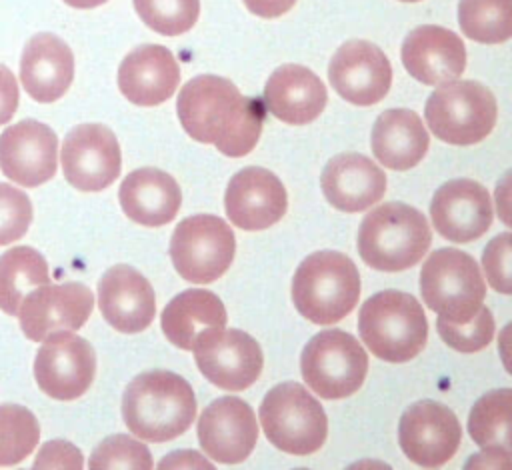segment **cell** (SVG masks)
<instances>
[{"label":"cell","instance_id":"obj_1","mask_svg":"<svg viewBox=\"0 0 512 470\" xmlns=\"http://www.w3.org/2000/svg\"><path fill=\"white\" fill-rule=\"evenodd\" d=\"M186 134L202 144H214L230 158L246 156L258 142L264 106L222 76L202 74L188 80L176 100Z\"/></svg>","mask_w":512,"mask_h":470},{"label":"cell","instance_id":"obj_2","mask_svg":"<svg viewBox=\"0 0 512 470\" xmlns=\"http://www.w3.org/2000/svg\"><path fill=\"white\" fill-rule=\"evenodd\" d=\"M122 416L136 438L168 442L192 426L196 396L182 376L170 370H150L126 386Z\"/></svg>","mask_w":512,"mask_h":470},{"label":"cell","instance_id":"obj_3","mask_svg":"<svg viewBox=\"0 0 512 470\" xmlns=\"http://www.w3.org/2000/svg\"><path fill=\"white\" fill-rule=\"evenodd\" d=\"M360 298V274L342 252L320 250L306 256L292 278V302L310 322L330 326L344 320Z\"/></svg>","mask_w":512,"mask_h":470},{"label":"cell","instance_id":"obj_4","mask_svg":"<svg viewBox=\"0 0 512 470\" xmlns=\"http://www.w3.org/2000/svg\"><path fill=\"white\" fill-rule=\"evenodd\" d=\"M432 244V232L424 214L402 202H386L370 210L358 230L362 260L382 272L412 268Z\"/></svg>","mask_w":512,"mask_h":470},{"label":"cell","instance_id":"obj_5","mask_svg":"<svg viewBox=\"0 0 512 470\" xmlns=\"http://www.w3.org/2000/svg\"><path fill=\"white\" fill-rule=\"evenodd\" d=\"M358 332L374 356L386 362H408L426 346L428 322L412 294L382 290L362 304Z\"/></svg>","mask_w":512,"mask_h":470},{"label":"cell","instance_id":"obj_6","mask_svg":"<svg viewBox=\"0 0 512 470\" xmlns=\"http://www.w3.org/2000/svg\"><path fill=\"white\" fill-rule=\"evenodd\" d=\"M424 118L438 140L454 146H470L492 132L498 106L494 94L484 84L456 78L438 84L428 96Z\"/></svg>","mask_w":512,"mask_h":470},{"label":"cell","instance_id":"obj_7","mask_svg":"<svg viewBox=\"0 0 512 470\" xmlns=\"http://www.w3.org/2000/svg\"><path fill=\"white\" fill-rule=\"evenodd\" d=\"M258 416L270 444L294 456L314 454L328 434L324 408L298 382H282L268 390Z\"/></svg>","mask_w":512,"mask_h":470},{"label":"cell","instance_id":"obj_8","mask_svg":"<svg viewBox=\"0 0 512 470\" xmlns=\"http://www.w3.org/2000/svg\"><path fill=\"white\" fill-rule=\"evenodd\" d=\"M420 292L430 310L448 322H468L480 310L486 284L478 262L458 250H434L420 270Z\"/></svg>","mask_w":512,"mask_h":470},{"label":"cell","instance_id":"obj_9","mask_svg":"<svg viewBox=\"0 0 512 470\" xmlns=\"http://www.w3.org/2000/svg\"><path fill=\"white\" fill-rule=\"evenodd\" d=\"M300 372L310 390L324 400L352 396L368 374V356L348 332L330 328L308 340L300 356Z\"/></svg>","mask_w":512,"mask_h":470},{"label":"cell","instance_id":"obj_10","mask_svg":"<svg viewBox=\"0 0 512 470\" xmlns=\"http://www.w3.org/2000/svg\"><path fill=\"white\" fill-rule=\"evenodd\" d=\"M234 252V232L212 214L184 218L170 238V258L176 272L196 284L218 280L230 268Z\"/></svg>","mask_w":512,"mask_h":470},{"label":"cell","instance_id":"obj_11","mask_svg":"<svg viewBox=\"0 0 512 470\" xmlns=\"http://www.w3.org/2000/svg\"><path fill=\"white\" fill-rule=\"evenodd\" d=\"M96 354L90 342L70 330L52 332L42 340L34 360L38 388L54 400H76L92 384Z\"/></svg>","mask_w":512,"mask_h":470},{"label":"cell","instance_id":"obj_12","mask_svg":"<svg viewBox=\"0 0 512 470\" xmlns=\"http://www.w3.org/2000/svg\"><path fill=\"white\" fill-rule=\"evenodd\" d=\"M192 352L204 378L230 392L252 386L264 366L258 342L236 328H216L202 334Z\"/></svg>","mask_w":512,"mask_h":470},{"label":"cell","instance_id":"obj_13","mask_svg":"<svg viewBox=\"0 0 512 470\" xmlns=\"http://www.w3.org/2000/svg\"><path fill=\"white\" fill-rule=\"evenodd\" d=\"M64 178L82 192L108 188L122 168L118 140L104 124H80L72 128L60 150Z\"/></svg>","mask_w":512,"mask_h":470},{"label":"cell","instance_id":"obj_14","mask_svg":"<svg viewBox=\"0 0 512 470\" xmlns=\"http://www.w3.org/2000/svg\"><path fill=\"white\" fill-rule=\"evenodd\" d=\"M462 428L456 414L434 400H420L404 410L398 442L408 460L424 468L446 464L458 450Z\"/></svg>","mask_w":512,"mask_h":470},{"label":"cell","instance_id":"obj_15","mask_svg":"<svg viewBox=\"0 0 512 470\" xmlns=\"http://www.w3.org/2000/svg\"><path fill=\"white\" fill-rule=\"evenodd\" d=\"M94 294L80 282L42 284L32 288L18 306L20 328L26 338L42 342L60 330H78L90 318Z\"/></svg>","mask_w":512,"mask_h":470},{"label":"cell","instance_id":"obj_16","mask_svg":"<svg viewBox=\"0 0 512 470\" xmlns=\"http://www.w3.org/2000/svg\"><path fill=\"white\" fill-rule=\"evenodd\" d=\"M328 80L346 102L372 106L388 94L392 66L376 44L348 40L334 52L328 66Z\"/></svg>","mask_w":512,"mask_h":470},{"label":"cell","instance_id":"obj_17","mask_svg":"<svg viewBox=\"0 0 512 470\" xmlns=\"http://www.w3.org/2000/svg\"><path fill=\"white\" fill-rule=\"evenodd\" d=\"M58 138L38 120H20L0 134V170L26 188L40 186L56 174Z\"/></svg>","mask_w":512,"mask_h":470},{"label":"cell","instance_id":"obj_18","mask_svg":"<svg viewBox=\"0 0 512 470\" xmlns=\"http://www.w3.org/2000/svg\"><path fill=\"white\" fill-rule=\"evenodd\" d=\"M196 434L208 458L222 464H238L256 446L258 422L248 402L236 396H222L202 410Z\"/></svg>","mask_w":512,"mask_h":470},{"label":"cell","instance_id":"obj_19","mask_svg":"<svg viewBox=\"0 0 512 470\" xmlns=\"http://www.w3.org/2000/svg\"><path fill=\"white\" fill-rule=\"evenodd\" d=\"M434 230L456 244L480 238L492 224V200L488 190L476 180L444 182L430 202Z\"/></svg>","mask_w":512,"mask_h":470},{"label":"cell","instance_id":"obj_20","mask_svg":"<svg viewBox=\"0 0 512 470\" xmlns=\"http://www.w3.org/2000/svg\"><path fill=\"white\" fill-rule=\"evenodd\" d=\"M224 206L228 220L240 230H266L286 214L288 196L276 174L248 166L230 178Z\"/></svg>","mask_w":512,"mask_h":470},{"label":"cell","instance_id":"obj_21","mask_svg":"<svg viewBox=\"0 0 512 470\" xmlns=\"http://www.w3.org/2000/svg\"><path fill=\"white\" fill-rule=\"evenodd\" d=\"M98 308L114 330L134 334L154 320L156 298L150 282L136 268L116 264L98 282Z\"/></svg>","mask_w":512,"mask_h":470},{"label":"cell","instance_id":"obj_22","mask_svg":"<svg viewBox=\"0 0 512 470\" xmlns=\"http://www.w3.org/2000/svg\"><path fill=\"white\" fill-rule=\"evenodd\" d=\"M402 64L418 82L438 86L460 78L466 68V48L456 32L422 24L404 38Z\"/></svg>","mask_w":512,"mask_h":470},{"label":"cell","instance_id":"obj_23","mask_svg":"<svg viewBox=\"0 0 512 470\" xmlns=\"http://www.w3.org/2000/svg\"><path fill=\"white\" fill-rule=\"evenodd\" d=\"M180 82L174 54L158 44H144L126 54L118 68V88L136 106L166 102Z\"/></svg>","mask_w":512,"mask_h":470},{"label":"cell","instance_id":"obj_24","mask_svg":"<svg viewBox=\"0 0 512 470\" xmlns=\"http://www.w3.org/2000/svg\"><path fill=\"white\" fill-rule=\"evenodd\" d=\"M320 186L324 198L340 212H362L386 192V176L368 156L344 152L328 160Z\"/></svg>","mask_w":512,"mask_h":470},{"label":"cell","instance_id":"obj_25","mask_svg":"<svg viewBox=\"0 0 512 470\" xmlns=\"http://www.w3.org/2000/svg\"><path fill=\"white\" fill-rule=\"evenodd\" d=\"M74 78V54L70 46L50 32L28 40L20 58V82L36 102H56L66 94Z\"/></svg>","mask_w":512,"mask_h":470},{"label":"cell","instance_id":"obj_26","mask_svg":"<svg viewBox=\"0 0 512 470\" xmlns=\"http://www.w3.org/2000/svg\"><path fill=\"white\" fill-rule=\"evenodd\" d=\"M326 102L322 80L300 64L278 66L264 86V106L286 124L302 126L316 120Z\"/></svg>","mask_w":512,"mask_h":470},{"label":"cell","instance_id":"obj_27","mask_svg":"<svg viewBox=\"0 0 512 470\" xmlns=\"http://www.w3.org/2000/svg\"><path fill=\"white\" fill-rule=\"evenodd\" d=\"M118 198L130 220L150 228L172 222L182 204L178 182L158 168L130 172L120 184Z\"/></svg>","mask_w":512,"mask_h":470},{"label":"cell","instance_id":"obj_28","mask_svg":"<svg viewBox=\"0 0 512 470\" xmlns=\"http://www.w3.org/2000/svg\"><path fill=\"white\" fill-rule=\"evenodd\" d=\"M370 144L382 166L390 170H410L426 156L430 136L416 112L390 108L376 118Z\"/></svg>","mask_w":512,"mask_h":470},{"label":"cell","instance_id":"obj_29","mask_svg":"<svg viewBox=\"0 0 512 470\" xmlns=\"http://www.w3.org/2000/svg\"><path fill=\"white\" fill-rule=\"evenodd\" d=\"M222 300L208 290L192 288L176 294L162 310L160 324L164 336L182 350H192L196 340L216 328L226 326Z\"/></svg>","mask_w":512,"mask_h":470},{"label":"cell","instance_id":"obj_30","mask_svg":"<svg viewBox=\"0 0 512 470\" xmlns=\"http://www.w3.org/2000/svg\"><path fill=\"white\" fill-rule=\"evenodd\" d=\"M50 272L44 256L30 246H14L0 256V310L18 314L22 298L36 286L48 284Z\"/></svg>","mask_w":512,"mask_h":470},{"label":"cell","instance_id":"obj_31","mask_svg":"<svg viewBox=\"0 0 512 470\" xmlns=\"http://www.w3.org/2000/svg\"><path fill=\"white\" fill-rule=\"evenodd\" d=\"M510 418L512 390H492L472 406L468 416V434L482 448L498 446L510 450Z\"/></svg>","mask_w":512,"mask_h":470},{"label":"cell","instance_id":"obj_32","mask_svg":"<svg viewBox=\"0 0 512 470\" xmlns=\"http://www.w3.org/2000/svg\"><path fill=\"white\" fill-rule=\"evenodd\" d=\"M458 22L474 42H506L512 36V0H460Z\"/></svg>","mask_w":512,"mask_h":470},{"label":"cell","instance_id":"obj_33","mask_svg":"<svg viewBox=\"0 0 512 470\" xmlns=\"http://www.w3.org/2000/svg\"><path fill=\"white\" fill-rule=\"evenodd\" d=\"M40 440L36 416L18 404L0 406V466L22 462Z\"/></svg>","mask_w":512,"mask_h":470},{"label":"cell","instance_id":"obj_34","mask_svg":"<svg viewBox=\"0 0 512 470\" xmlns=\"http://www.w3.org/2000/svg\"><path fill=\"white\" fill-rule=\"evenodd\" d=\"M142 22L164 36L188 32L200 14V0H134Z\"/></svg>","mask_w":512,"mask_h":470},{"label":"cell","instance_id":"obj_35","mask_svg":"<svg viewBox=\"0 0 512 470\" xmlns=\"http://www.w3.org/2000/svg\"><path fill=\"white\" fill-rule=\"evenodd\" d=\"M88 466L92 470H108V468H134V470H150L152 456L144 442L130 438L126 434H116L104 438L92 452Z\"/></svg>","mask_w":512,"mask_h":470},{"label":"cell","instance_id":"obj_36","mask_svg":"<svg viewBox=\"0 0 512 470\" xmlns=\"http://www.w3.org/2000/svg\"><path fill=\"white\" fill-rule=\"evenodd\" d=\"M436 330L440 338L454 350L472 354L486 348L494 338V318L492 312L482 304L476 316L468 322H448L438 316Z\"/></svg>","mask_w":512,"mask_h":470},{"label":"cell","instance_id":"obj_37","mask_svg":"<svg viewBox=\"0 0 512 470\" xmlns=\"http://www.w3.org/2000/svg\"><path fill=\"white\" fill-rule=\"evenodd\" d=\"M30 222H32L30 198L22 190L6 182H0V246L22 238Z\"/></svg>","mask_w":512,"mask_h":470},{"label":"cell","instance_id":"obj_38","mask_svg":"<svg viewBox=\"0 0 512 470\" xmlns=\"http://www.w3.org/2000/svg\"><path fill=\"white\" fill-rule=\"evenodd\" d=\"M510 252H512V238L510 232H502L500 236L492 238L482 254V266L486 278L494 290L500 294H510L512 278H510Z\"/></svg>","mask_w":512,"mask_h":470},{"label":"cell","instance_id":"obj_39","mask_svg":"<svg viewBox=\"0 0 512 470\" xmlns=\"http://www.w3.org/2000/svg\"><path fill=\"white\" fill-rule=\"evenodd\" d=\"M82 454L80 450L66 442V440H50L46 442L36 460H34V468H72V470H80L82 468Z\"/></svg>","mask_w":512,"mask_h":470},{"label":"cell","instance_id":"obj_40","mask_svg":"<svg viewBox=\"0 0 512 470\" xmlns=\"http://www.w3.org/2000/svg\"><path fill=\"white\" fill-rule=\"evenodd\" d=\"M18 108V82L10 68L0 64V126L6 124Z\"/></svg>","mask_w":512,"mask_h":470},{"label":"cell","instance_id":"obj_41","mask_svg":"<svg viewBox=\"0 0 512 470\" xmlns=\"http://www.w3.org/2000/svg\"><path fill=\"white\" fill-rule=\"evenodd\" d=\"M160 468H206L212 470V462L208 458H202V454L194 450H178L170 452L164 460H160Z\"/></svg>","mask_w":512,"mask_h":470},{"label":"cell","instance_id":"obj_42","mask_svg":"<svg viewBox=\"0 0 512 470\" xmlns=\"http://www.w3.org/2000/svg\"><path fill=\"white\" fill-rule=\"evenodd\" d=\"M296 0H244V6L260 18H278L286 14Z\"/></svg>","mask_w":512,"mask_h":470},{"label":"cell","instance_id":"obj_43","mask_svg":"<svg viewBox=\"0 0 512 470\" xmlns=\"http://www.w3.org/2000/svg\"><path fill=\"white\" fill-rule=\"evenodd\" d=\"M468 466H480V468H512L510 460V450L498 448V446H488L486 452L474 456Z\"/></svg>","mask_w":512,"mask_h":470},{"label":"cell","instance_id":"obj_44","mask_svg":"<svg viewBox=\"0 0 512 470\" xmlns=\"http://www.w3.org/2000/svg\"><path fill=\"white\" fill-rule=\"evenodd\" d=\"M72 8H96L108 0H64Z\"/></svg>","mask_w":512,"mask_h":470},{"label":"cell","instance_id":"obj_45","mask_svg":"<svg viewBox=\"0 0 512 470\" xmlns=\"http://www.w3.org/2000/svg\"><path fill=\"white\" fill-rule=\"evenodd\" d=\"M400 2H420V0H400Z\"/></svg>","mask_w":512,"mask_h":470}]
</instances>
